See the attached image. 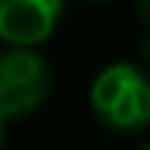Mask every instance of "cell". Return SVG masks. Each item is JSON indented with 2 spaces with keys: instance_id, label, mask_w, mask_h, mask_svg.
Returning <instances> with one entry per match:
<instances>
[{
  "instance_id": "obj_2",
  "label": "cell",
  "mask_w": 150,
  "mask_h": 150,
  "mask_svg": "<svg viewBox=\"0 0 150 150\" xmlns=\"http://www.w3.org/2000/svg\"><path fill=\"white\" fill-rule=\"evenodd\" d=\"M50 91V69L31 47H13L0 53V144L3 122L28 116L44 103Z\"/></svg>"
},
{
  "instance_id": "obj_6",
  "label": "cell",
  "mask_w": 150,
  "mask_h": 150,
  "mask_svg": "<svg viewBox=\"0 0 150 150\" xmlns=\"http://www.w3.org/2000/svg\"><path fill=\"white\" fill-rule=\"evenodd\" d=\"M144 150H150V144H144Z\"/></svg>"
},
{
  "instance_id": "obj_1",
  "label": "cell",
  "mask_w": 150,
  "mask_h": 150,
  "mask_svg": "<svg viewBox=\"0 0 150 150\" xmlns=\"http://www.w3.org/2000/svg\"><path fill=\"white\" fill-rule=\"evenodd\" d=\"M91 106L103 125L138 131L150 125V78L131 63H112L94 78Z\"/></svg>"
},
{
  "instance_id": "obj_5",
  "label": "cell",
  "mask_w": 150,
  "mask_h": 150,
  "mask_svg": "<svg viewBox=\"0 0 150 150\" xmlns=\"http://www.w3.org/2000/svg\"><path fill=\"white\" fill-rule=\"evenodd\" d=\"M144 53H147V59H150V41H147V44H144Z\"/></svg>"
},
{
  "instance_id": "obj_3",
  "label": "cell",
  "mask_w": 150,
  "mask_h": 150,
  "mask_svg": "<svg viewBox=\"0 0 150 150\" xmlns=\"http://www.w3.org/2000/svg\"><path fill=\"white\" fill-rule=\"evenodd\" d=\"M63 0H0V38L13 47H35L53 35Z\"/></svg>"
},
{
  "instance_id": "obj_4",
  "label": "cell",
  "mask_w": 150,
  "mask_h": 150,
  "mask_svg": "<svg viewBox=\"0 0 150 150\" xmlns=\"http://www.w3.org/2000/svg\"><path fill=\"white\" fill-rule=\"evenodd\" d=\"M138 13H141V19L150 25V0H138Z\"/></svg>"
}]
</instances>
